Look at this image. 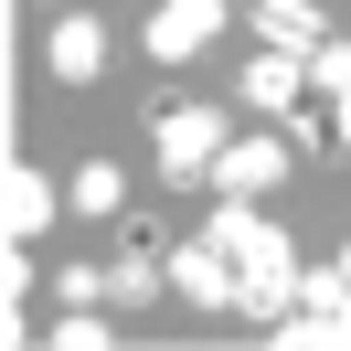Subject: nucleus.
Returning <instances> with one entry per match:
<instances>
[{
  "label": "nucleus",
  "mask_w": 351,
  "mask_h": 351,
  "mask_svg": "<svg viewBox=\"0 0 351 351\" xmlns=\"http://www.w3.org/2000/svg\"><path fill=\"white\" fill-rule=\"evenodd\" d=\"M149 149H160V171L192 192V181H213V160H223V107H202V96H160L149 107Z\"/></svg>",
  "instance_id": "obj_1"
},
{
  "label": "nucleus",
  "mask_w": 351,
  "mask_h": 351,
  "mask_svg": "<svg viewBox=\"0 0 351 351\" xmlns=\"http://www.w3.org/2000/svg\"><path fill=\"white\" fill-rule=\"evenodd\" d=\"M202 234L234 256V277H298V245L277 234V213H266V202H213V223H202Z\"/></svg>",
  "instance_id": "obj_2"
},
{
  "label": "nucleus",
  "mask_w": 351,
  "mask_h": 351,
  "mask_svg": "<svg viewBox=\"0 0 351 351\" xmlns=\"http://www.w3.org/2000/svg\"><path fill=\"white\" fill-rule=\"evenodd\" d=\"M287 181V138L266 128V138H223V160H213V202H266Z\"/></svg>",
  "instance_id": "obj_3"
},
{
  "label": "nucleus",
  "mask_w": 351,
  "mask_h": 351,
  "mask_svg": "<svg viewBox=\"0 0 351 351\" xmlns=\"http://www.w3.org/2000/svg\"><path fill=\"white\" fill-rule=\"evenodd\" d=\"M234 287H245V277H234V256H223L213 234H192V245L171 234V298H192V308H234Z\"/></svg>",
  "instance_id": "obj_4"
},
{
  "label": "nucleus",
  "mask_w": 351,
  "mask_h": 351,
  "mask_svg": "<svg viewBox=\"0 0 351 351\" xmlns=\"http://www.w3.org/2000/svg\"><path fill=\"white\" fill-rule=\"evenodd\" d=\"M234 96H245L256 117H287V107L308 96V53H287V43H256V64L234 75Z\"/></svg>",
  "instance_id": "obj_5"
},
{
  "label": "nucleus",
  "mask_w": 351,
  "mask_h": 351,
  "mask_svg": "<svg viewBox=\"0 0 351 351\" xmlns=\"http://www.w3.org/2000/svg\"><path fill=\"white\" fill-rule=\"evenodd\" d=\"M213 32H223V0H160L149 11V64H192Z\"/></svg>",
  "instance_id": "obj_6"
},
{
  "label": "nucleus",
  "mask_w": 351,
  "mask_h": 351,
  "mask_svg": "<svg viewBox=\"0 0 351 351\" xmlns=\"http://www.w3.org/2000/svg\"><path fill=\"white\" fill-rule=\"evenodd\" d=\"M96 64H107V22H96V11H64L53 43H43V75L53 86H96Z\"/></svg>",
  "instance_id": "obj_7"
},
{
  "label": "nucleus",
  "mask_w": 351,
  "mask_h": 351,
  "mask_svg": "<svg viewBox=\"0 0 351 351\" xmlns=\"http://www.w3.org/2000/svg\"><path fill=\"white\" fill-rule=\"evenodd\" d=\"M0 213H11V245H32V234H43L53 213H75V202L53 192V181L32 171V160H11V181H0Z\"/></svg>",
  "instance_id": "obj_8"
},
{
  "label": "nucleus",
  "mask_w": 351,
  "mask_h": 351,
  "mask_svg": "<svg viewBox=\"0 0 351 351\" xmlns=\"http://www.w3.org/2000/svg\"><path fill=\"white\" fill-rule=\"evenodd\" d=\"M256 11V43H287V53H319L330 22H319V0H245Z\"/></svg>",
  "instance_id": "obj_9"
},
{
  "label": "nucleus",
  "mask_w": 351,
  "mask_h": 351,
  "mask_svg": "<svg viewBox=\"0 0 351 351\" xmlns=\"http://www.w3.org/2000/svg\"><path fill=\"white\" fill-rule=\"evenodd\" d=\"M160 287H171V256H138V245L107 256V308H149Z\"/></svg>",
  "instance_id": "obj_10"
},
{
  "label": "nucleus",
  "mask_w": 351,
  "mask_h": 351,
  "mask_svg": "<svg viewBox=\"0 0 351 351\" xmlns=\"http://www.w3.org/2000/svg\"><path fill=\"white\" fill-rule=\"evenodd\" d=\"M64 202L96 213V223H117V213H128V171H117V160H86V171L64 181Z\"/></svg>",
  "instance_id": "obj_11"
},
{
  "label": "nucleus",
  "mask_w": 351,
  "mask_h": 351,
  "mask_svg": "<svg viewBox=\"0 0 351 351\" xmlns=\"http://www.w3.org/2000/svg\"><path fill=\"white\" fill-rule=\"evenodd\" d=\"M308 96H351V32H330V43L308 53Z\"/></svg>",
  "instance_id": "obj_12"
},
{
  "label": "nucleus",
  "mask_w": 351,
  "mask_h": 351,
  "mask_svg": "<svg viewBox=\"0 0 351 351\" xmlns=\"http://www.w3.org/2000/svg\"><path fill=\"white\" fill-rule=\"evenodd\" d=\"M43 341H53V351H107V341H117V330H107V319H96V308H64V319H53V330H43Z\"/></svg>",
  "instance_id": "obj_13"
},
{
  "label": "nucleus",
  "mask_w": 351,
  "mask_h": 351,
  "mask_svg": "<svg viewBox=\"0 0 351 351\" xmlns=\"http://www.w3.org/2000/svg\"><path fill=\"white\" fill-rule=\"evenodd\" d=\"M53 298H64V308H96V298H107V266H86V256H75L64 277H53Z\"/></svg>",
  "instance_id": "obj_14"
},
{
  "label": "nucleus",
  "mask_w": 351,
  "mask_h": 351,
  "mask_svg": "<svg viewBox=\"0 0 351 351\" xmlns=\"http://www.w3.org/2000/svg\"><path fill=\"white\" fill-rule=\"evenodd\" d=\"M341 277H351V245H341Z\"/></svg>",
  "instance_id": "obj_15"
},
{
  "label": "nucleus",
  "mask_w": 351,
  "mask_h": 351,
  "mask_svg": "<svg viewBox=\"0 0 351 351\" xmlns=\"http://www.w3.org/2000/svg\"><path fill=\"white\" fill-rule=\"evenodd\" d=\"M32 11H53V0H32Z\"/></svg>",
  "instance_id": "obj_16"
}]
</instances>
